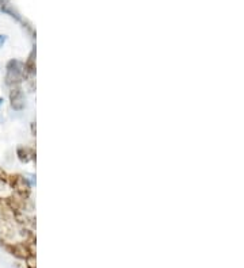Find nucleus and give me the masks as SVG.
<instances>
[{
	"mask_svg": "<svg viewBox=\"0 0 244 268\" xmlns=\"http://www.w3.org/2000/svg\"><path fill=\"white\" fill-rule=\"evenodd\" d=\"M6 41H7V36H5V34H0V48L6 44Z\"/></svg>",
	"mask_w": 244,
	"mask_h": 268,
	"instance_id": "7",
	"label": "nucleus"
},
{
	"mask_svg": "<svg viewBox=\"0 0 244 268\" xmlns=\"http://www.w3.org/2000/svg\"><path fill=\"white\" fill-rule=\"evenodd\" d=\"M25 95H23L22 88L19 85H15V87H11V91H10V106L15 111H22L25 108Z\"/></svg>",
	"mask_w": 244,
	"mask_h": 268,
	"instance_id": "3",
	"label": "nucleus"
},
{
	"mask_svg": "<svg viewBox=\"0 0 244 268\" xmlns=\"http://www.w3.org/2000/svg\"><path fill=\"white\" fill-rule=\"evenodd\" d=\"M17 156H18L21 163H29V161L36 159V152L33 151L32 148L19 147L18 149H17Z\"/></svg>",
	"mask_w": 244,
	"mask_h": 268,
	"instance_id": "5",
	"label": "nucleus"
},
{
	"mask_svg": "<svg viewBox=\"0 0 244 268\" xmlns=\"http://www.w3.org/2000/svg\"><path fill=\"white\" fill-rule=\"evenodd\" d=\"M9 183L11 184V187L18 192L19 195L22 197H26L30 192V187L32 184L29 183V180L25 176H21V175H14V176H10Z\"/></svg>",
	"mask_w": 244,
	"mask_h": 268,
	"instance_id": "2",
	"label": "nucleus"
},
{
	"mask_svg": "<svg viewBox=\"0 0 244 268\" xmlns=\"http://www.w3.org/2000/svg\"><path fill=\"white\" fill-rule=\"evenodd\" d=\"M3 103H5V99L0 98V107H2V106H3Z\"/></svg>",
	"mask_w": 244,
	"mask_h": 268,
	"instance_id": "9",
	"label": "nucleus"
},
{
	"mask_svg": "<svg viewBox=\"0 0 244 268\" xmlns=\"http://www.w3.org/2000/svg\"><path fill=\"white\" fill-rule=\"evenodd\" d=\"M5 10H6L5 0H0V11H5Z\"/></svg>",
	"mask_w": 244,
	"mask_h": 268,
	"instance_id": "8",
	"label": "nucleus"
},
{
	"mask_svg": "<svg viewBox=\"0 0 244 268\" xmlns=\"http://www.w3.org/2000/svg\"><path fill=\"white\" fill-rule=\"evenodd\" d=\"M25 79V71H23V63L19 60H10L6 65V84L9 87H15L21 84V81Z\"/></svg>",
	"mask_w": 244,
	"mask_h": 268,
	"instance_id": "1",
	"label": "nucleus"
},
{
	"mask_svg": "<svg viewBox=\"0 0 244 268\" xmlns=\"http://www.w3.org/2000/svg\"><path fill=\"white\" fill-rule=\"evenodd\" d=\"M0 215L3 217V219H11L15 217V211L11 209L9 199L0 198Z\"/></svg>",
	"mask_w": 244,
	"mask_h": 268,
	"instance_id": "6",
	"label": "nucleus"
},
{
	"mask_svg": "<svg viewBox=\"0 0 244 268\" xmlns=\"http://www.w3.org/2000/svg\"><path fill=\"white\" fill-rule=\"evenodd\" d=\"M23 71H25V77H29V79H32L36 75V49L32 50L26 63L23 64Z\"/></svg>",
	"mask_w": 244,
	"mask_h": 268,
	"instance_id": "4",
	"label": "nucleus"
}]
</instances>
